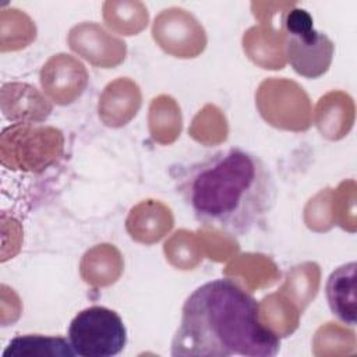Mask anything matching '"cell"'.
<instances>
[{"mask_svg": "<svg viewBox=\"0 0 357 357\" xmlns=\"http://www.w3.org/2000/svg\"><path fill=\"white\" fill-rule=\"evenodd\" d=\"M177 192L194 218L231 236H245L271 212L275 181L265 162L243 148L206 155L181 170Z\"/></svg>", "mask_w": 357, "mask_h": 357, "instance_id": "6da1fadb", "label": "cell"}, {"mask_svg": "<svg viewBox=\"0 0 357 357\" xmlns=\"http://www.w3.org/2000/svg\"><path fill=\"white\" fill-rule=\"evenodd\" d=\"M287 32L286 56L293 70L305 78H318L332 63L335 45L314 28L312 17L301 8L291 10L284 18Z\"/></svg>", "mask_w": 357, "mask_h": 357, "instance_id": "277c9868", "label": "cell"}, {"mask_svg": "<svg viewBox=\"0 0 357 357\" xmlns=\"http://www.w3.org/2000/svg\"><path fill=\"white\" fill-rule=\"evenodd\" d=\"M279 350L280 339L262 324L258 301L229 278L187 297L172 340L174 357H273Z\"/></svg>", "mask_w": 357, "mask_h": 357, "instance_id": "7a4b0ae2", "label": "cell"}, {"mask_svg": "<svg viewBox=\"0 0 357 357\" xmlns=\"http://www.w3.org/2000/svg\"><path fill=\"white\" fill-rule=\"evenodd\" d=\"M356 268L354 261L337 266L328 278L325 294L332 314L346 325L357 322L356 310Z\"/></svg>", "mask_w": 357, "mask_h": 357, "instance_id": "5b68a950", "label": "cell"}, {"mask_svg": "<svg viewBox=\"0 0 357 357\" xmlns=\"http://www.w3.org/2000/svg\"><path fill=\"white\" fill-rule=\"evenodd\" d=\"M3 357H71L75 356L70 340L60 336L22 335L10 340Z\"/></svg>", "mask_w": 357, "mask_h": 357, "instance_id": "8992f818", "label": "cell"}, {"mask_svg": "<svg viewBox=\"0 0 357 357\" xmlns=\"http://www.w3.org/2000/svg\"><path fill=\"white\" fill-rule=\"evenodd\" d=\"M68 340L75 356L113 357L127 343V329L121 317L103 305L81 310L70 322Z\"/></svg>", "mask_w": 357, "mask_h": 357, "instance_id": "3957f363", "label": "cell"}]
</instances>
